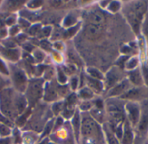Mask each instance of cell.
<instances>
[{
	"mask_svg": "<svg viewBox=\"0 0 148 144\" xmlns=\"http://www.w3.org/2000/svg\"><path fill=\"white\" fill-rule=\"evenodd\" d=\"M19 28H18V26H16V25H15V26H12L11 27V29L10 30V34L11 35V36H15V35H16L18 32H19Z\"/></svg>",
	"mask_w": 148,
	"mask_h": 144,
	"instance_id": "816d5d0a",
	"label": "cell"
},
{
	"mask_svg": "<svg viewBox=\"0 0 148 144\" xmlns=\"http://www.w3.org/2000/svg\"><path fill=\"white\" fill-rule=\"evenodd\" d=\"M106 143L102 127L96 123L88 112L82 113V127L79 144Z\"/></svg>",
	"mask_w": 148,
	"mask_h": 144,
	"instance_id": "6da1fadb",
	"label": "cell"
},
{
	"mask_svg": "<svg viewBox=\"0 0 148 144\" xmlns=\"http://www.w3.org/2000/svg\"><path fill=\"white\" fill-rule=\"evenodd\" d=\"M88 113L91 116V117L99 124L102 125L105 123H107V115H106L105 109H98L93 107Z\"/></svg>",
	"mask_w": 148,
	"mask_h": 144,
	"instance_id": "44dd1931",
	"label": "cell"
},
{
	"mask_svg": "<svg viewBox=\"0 0 148 144\" xmlns=\"http://www.w3.org/2000/svg\"><path fill=\"white\" fill-rule=\"evenodd\" d=\"M126 73H127V78L134 87H140L145 85L142 72L140 67L134 70L127 71Z\"/></svg>",
	"mask_w": 148,
	"mask_h": 144,
	"instance_id": "e0dca14e",
	"label": "cell"
},
{
	"mask_svg": "<svg viewBox=\"0 0 148 144\" xmlns=\"http://www.w3.org/2000/svg\"><path fill=\"white\" fill-rule=\"evenodd\" d=\"M19 25H20V27L21 28H23V29H27V28H29L30 27V24H29V23L27 21V20H25V19H23V18H21V19H19Z\"/></svg>",
	"mask_w": 148,
	"mask_h": 144,
	"instance_id": "681fc988",
	"label": "cell"
},
{
	"mask_svg": "<svg viewBox=\"0 0 148 144\" xmlns=\"http://www.w3.org/2000/svg\"><path fill=\"white\" fill-rule=\"evenodd\" d=\"M44 84L45 81L42 77H34L29 79L24 96L28 103V107L30 109L35 108L42 102L43 97Z\"/></svg>",
	"mask_w": 148,
	"mask_h": 144,
	"instance_id": "5b68a950",
	"label": "cell"
},
{
	"mask_svg": "<svg viewBox=\"0 0 148 144\" xmlns=\"http://www.w3.org/2000/svg\"><path fill=\"white\" fill-rule=\"evenodd\" d=\"M101 127H102L106 144H121L120 140L116 137L114 130L111 128V126L108 123H105L104 124H102Z\"/></svg>",
	"mask_w": 148,
	"mask_h": 144,
	"instance_id": "ffe728a7",
	"label": "cell"
},
{
	"mask_svg": "<svg viewBox=\"0 0 148 144\" xmlns=\"http://www.w3.org/2000/svg\"><path fill=\"white\" fill-rule=\"evenodd\" d=\"M122 8V3L120 1H110L106 10L110 12V13H113V14H115L117 12H119Z\"/></svg>",
	"mask_w": 148,
	"mask_h": 144,
	"instance_id": "836d02e7",
	"label": "cell"
},
{
	"mask_svg": "<svg viewBox=\"0 0 148 144\" xmlns=\"http://www.w3.org/2000/svg\"><path fill=\"white\" fill-rule=\"evenodd\" d=\"M49 144H56V143H51V142H50V143H49Z\"/></svg>",
	"mask_w": 148,
	"mask_h": 144,
	"instance_id": "9f6ffc18",
	"label": "cell"
},
{
	"mask_svg": "<svg viewBox=\"0 0 148 144\" xmlns=\"http://www.w3.org/2000/svg\"><path fill=\"white\" fill-rule=\"evenodd\" d=\"M148 13L147 1H136L126 4L123 8V15L130 25L132 30L138 37L140 36L142 22Z\"/></svg>",
	"mask_w": 148,
	"mask_h": 144,
	"instance_id": "7a4b0ae2",
	"label": "cell"
},
{
	"mask_svg": "<svg viewBox=\"0 0 148 144\" xmlns=\"http://www.w3.org/2000/svg\"><path fill=\"white\" fill-rule=\"evenodd\" d=\"M132 87L133 85L126 77L121 82H120L106 92V98H120Z\"/></svg>",
	"mask_w": 148,
	"mask_h": 144,
	"instance_id": "5bb4252c",
	"label": "cell"
},
{
	"mask_svg": "<svg viewBox=\"0 0 148 144\" xmlns=\"http://www.w3.org/2000/svg\"><path fill=\"white\" fill-rule=\"evenodd\" d=\"M0 144H13L11 137H5V138H2L0 137Z\"/></svg>",
	"mask_w": 148,
	"mask_h": 144,
	"instance_id": "f907efd6",
	"label": "cell"
},
{
	"mask_svg": "<svg viewBox=\"0 0 148 144\" xmlns=\"http://www.w3.org/2000/svg\"><path fill=\"white\" fill-rule=\"evenodd\" d=\"M43 80L45 82H49V81H52L54 79H56V68L53 67L52 65H49L46 67L44 73H43Z\"/></svg>",
	"mask_w": 148,
	"mask_h": 144,
	"instance_id": "4dcf8cb0",
	"label": "cell"
},
{
	"mask_svg": "<svg viewBox=\"0 0 148 144\" xmlns=\"http://www.w3.org/2000/svg\"><path fill=\"white\" fill-rule=\"evenodd\" d=\"M127 77V73L125 70H121L116 66H112L105 74L104 79V86H105V92L109 90L114 85L121 82L123 79Z\"/></svg>",
	"mask_w": 148,
	"mask_h": 144,
	"instance_id": "9c48e42d",
	"label": "cell"
},
{
	"mask_svg": "<svg viewBox=\"0 0 148 144\" xmlns=\"http://www.w3.org/2000/svg\"><path fill=\"white\" fill-rule=\"evenodd\" d=\"M120 98L126 102H135V103H140L141 102H143L144 100L148 98L147 88L145 85L140 86V87L133 86Z\"/></svg>",
	"mask_w": 148,
	"mask_h": 144,
	"instance_id": "8fae6325",
	"label": "cell"
},
{
	"mask_svg": "<svg viewBox=\"0 0 148 144\" xmlns=\"http://www.w3.org/2000/svg\"><path fill=\"white\" fill-rule=\"evenodd\" d=\"M62 68L63 71L65 72V74H66L68 76H69V77H70V76H74V75H76L75 73H76L77 68H76V66H75V65H74V64L67 63V64H65V65L62 66Z\"/></svg>",
	"mask_w": 148,
	"mask_h": 144,
	"instance_id": "b9f144b4",
	"label": "cell"
},
{
	"mask_svg": "<svg viewBox=\"0 0 148 144\" xmlns=\"http://www.w3.org/2000/svg\"><path fill=\"white\" fill-rule=\"evenodd\" d=\"M21 52L16 49H8L5 47L0 46V57L3 58L7 61L16 63L20 58Z\"/></svg>",
	"mask_w": 148,
	"mask_h": 144,
	"instance_id": "d6986e66",
	"label": "cell"
},
{
	"mask_svg": "<svg viewBox=\"0 0 148 144\" xmlns=\"http://www.w3.org/2000/svg\"><path fill=\"white\" fill-rule=\"evenodd\" d=\"M139 65H140V58L138 56H130L127 64H126V67H125V70L127 71H130V70H134L137 68H139Z\"/></svg>",
	"mask_w": 148,
	"mask_h": 144,
	"instance_id": "f546056e",
	"label": "cell"
},
{
	"mask_svg": "<svg viewBox=\"0 0 148 144\" xmlns=\"http://www.w3.org/2000/svg\"><path fill=\"white\" fill-rule=\"evenodd\" d=\"M135 130L131 126L129 122L126 119L123 123V134L121 140V144H134L135 138H136V133L134 131Z\"/></svg>",
	"mask_w": 148,
	"mask_h": 144,
	"instance_id": "9a60e30c",
	"label": "cell"
},
{
	"mask_svg": "<svg viewBox=\"0 0 148 144\" xmlns=\"http://www.w3.org/2000/svg\"><path fill=\"white\" fill-rule=\"evenodd\" d=\"M145 141H146L145 137H141V136L136 135V138H135V141H134V144H144Z\"/></svg>",
	"mask_w": 148,
	"mask_h": 144,
	"instance_id": "f5cc1de1",
	"label": "cell"
},
{
	"mask_svg": "<svg viewBox=\"0 0 148 144\" xmlns=\"http://www.w3.org/2000/svg\"><path fill=\"white\" fill-rule=\"evenodd\" d=\"M69 86L72 92H75L80 87V77L77 75H74L69 79Z\"/></svg>",
	"mask_w": 148,
	"mask_h": 144,
	"instance_id": "d590c367",
	"label": "cell"
},
{
	"mask_svg": "<svg viewBox=\"0 0 148 144\" xmlns=\"http://www.w3.org/2000/svg\"><path fill=\"white\" fill-rule=\"evenodd\" d=\"M14 127L9 126L4 123H0V137L5 138V137H10L11 136L12 134V130Z\"/></svg>",
	"mask_w": 148,
	"mask_h": 144,
	"instance_id": "8d00e7d4",
	"label": "cell"
},
{
	"mask_svg": "<svg viewBox=\"0 0 148 144\" xmlns=\"http://www.w3.org/2000/svg\"><path fill=\"white\" fill-rule=\"evenodd\" d=\"M9 70L11 88H13L17 92L24 94L29 82L27 73L21 66L16 65L14 63L9 65Z\"/></svg>",
	"mask_w": 148,
	"mask_h": 144,
	"instance_id": "52a82bcc",
	"label": "cell"
},
{
	"mask_svg": "<svg viewBox=\"0 0 148 144\" xmlns=\"http://www.w3.org/2000/svg\"><path fill=\"white\" fill-rule=\"evenodd\" d=\"M15 95L16 90L11 87L0 91V113L13 123L17 117Z\"/></svg>",
	"mask_w": 148,
	"mask_h": 144,
	"instance_id": "8992f818",
	"label": "cell"
},
{
	"mask_svg": "<svg viewBox=\"0 0 148 144\" xmlns=\"http://www.w3.org/2000/svg\"><path fill=\"white\" fill-rule=\"evenodd\" d=\"M140 118L136 128V135L145 137L148 134V98L140 103Z\"/></svg>",
	"mask_w": 148,
	"mask_h": 144,
	"instance_id": "7c38bea8",
	"label": "cell"
},
{
	"mask_svg": "<svg viewBox=\"0 0 148 144\" xmlns=\"http://www.w3.org/2000/svg\"><path fill=\"white\" fill-rule=\"evenodd\" d=\"M53 117L54 116L51 113L50 108H49L47 103L41 102L32 109L31 115L27 123L21 130L33 131L40 135L46 123Z\"/></svg>",
	"mask_w": 148,
	"mask_h": 144,
	"instance_id": "3957f363",
	"label": "cell"
},
{
	"mask_svg": "<svg viewBox=\"0 0 148 144\" xmlns=\"http://www.w3.org/2000/svg\"><path fill=\"white\" fill-rule=\"evenodd\" d=\"M56 82L59 84H67V83L69 82V77L68 76L65 74V72L63 71L62 66H56Z\"/></svg>",
	"mask_w": 148,
	"mask_h": 144,
	"instance_id": "83f0119b",
	"label": "cell"
},
{
	"mask_svg": "<svg viewBox=\"0 0 148 144\" xmlns=\"http://www.w3.org/2000/svg\"><path fill=\"white\" fill-rule=\"evenodd\" d=\"M144 144H148V142H147V140L145 141V143H144Z\"/></svg>",
	"mask_w": 148,
	"mask_h": 144,
	"instance_id": "11a10c76",
	"label": "cell"
},
{
	"mask_svg": "<svg viewBox=\"0 0 148 144\" xmlns=\"http://www.w3.org/2000/svg\"><path fill=\"white\" fill-rule=\"evenodd\" d=\"M57 92L59 98H66L72 91L69 86V84H57Z\"/></svg>",
	"mask_w": 148,
	"mask_h": 144,
	"instance_id": "d6a6232c",
	"label": "cell"
},
{
	"mask_svg": "<svg viewBox=\"0 0 148 144\" xmlns=\"http://www.w3.org/2000/svg\"><path fill=\"white\" fill-rule=\"evenodd\" d=\"M140 70H141L143 79H144V84H145V86L147 88L148 90V67L146 64H143L140 67Z\"/></svg>",
	"mask_w": 148,
	"mask_h": 144,
	"instance_id": "c3c4849f",
	"label": "cell"
},
{
	"mask_svg": "<svg viewBox=\"0 0 148 144\" xmlns=\"http://www.w3.org/2000/svg\"><path fill=\"white\" fill-rule=\"evenodd\" d=\"M76 94L80 101H92L95 98V94L87 86L79 89Z\"/></svg>",
	"mask_w": 148,
	"mask_h": 144,
	"instance_id": "603a6c76",
	"label": "cell"
},
{
	"mask_svg": "<svg viewBox=\"0 0 148 144\" xmlns=\"http://www.w3.org/2000/svg\"><path fill=\"white\" fill-rule=\"evenodd\" d=\"M11 87L10 79L9 76H5L2 74H0V91Z\"/></svg>",
	"mask_w": 148,
	"mask_h": 144,
	"instance_id": "ee69618b",
	"label": "cell"
},
{
	"mask_svg": "<svg viewBox=\"0 0 148 144\" xmlns=\"http://www.w3.org/2000/svg\"><path fill=\"white\" fill-rule=\"evenodd\" d=\"M78 23V20H77V16L75 15L74 13H69L63 20V26L66 28H70L75 24Z\"/></svg>",
	"mask_w": 148,
	"mask_h": 144,
	"instance_id": "1f68e13d",
	"label": "cell"
},
{
	"mask_svg": "<svg viewBox=\"0 0 148 144\" xmlns=\"http://www.w3.org/2000/svg\"><path fill=\"white\" fill-rule=\"evenodd\" d=\"M0 74L9 76H10V70H9V65L4 62L3 58L0 57Z\"/></svg>",
	"mask_w": 148,
	"mask_h": 144,
	"instance_id": "bcb514c9",
	"label": "cell"
},
{
	"mask_svg": "<svg viewBox=\"0 0 148 144\" xmlns=\"http://www.w3.org/2000/svg\"><path fill=\"white\" fill-rule=\"evenodd\" d=\"M85 73H86V75H88V76H90V77H92L94 79H96V80H100V81L104 82L105 74L99 68H97V67H95V66H88L86 68Z\"/></svg>",
	"mask_w": 148,
	"mask_h": 144,
	"instance_id": "cb8c5ba5",
	"label": "cell"
},
{
	"mask_svg": "<svg viewBox=\"0 0 148 144\" xmlns=\"http://www.w3.org/2000/svg\"><path fill=\"white\" fill-rule=\"evenodd\" d=\"M140 34L142 35V37L144 38L147 45H148V13L146 15L142 24L140 28Z\"/></svg>",
	"mask_w": 148,
	"mask_h": 144,
	"instance_id": "74e56055",
	"label": "cell"
},
{
	"mask_svg": "<svg viewBox=\"0 0 148 144\" xmlns=\"http://www.w3.org/2000/svg\"><path fill=\"white\" fill-rule=\"evenodd\" d=\"M49 138L51 143L56 144H77L69 121H66L64 124L60 129L54 131Z\"/></svg>",
	"mask_w": 148,
	"mask_h": 144,
	"instance_id": "ba28073f",
	"label": "cell"
},
{
	"mask_svg": "<svg viewBox=\"0 0 148 144\" xmlns=\"http://www.w3.org/2000/svg\"><path fill=\"white\" fill-rule=\"evenodd\" d=\"M63 36H64V31L62 29H60V28H56L55 30H52L50 37H51V40L57 42L59 39L62 38Z\"/></svg>",
	"mask_w": 148,
	"mask_h": 144,
	"instance_id": "f6af8a7d",
	"label": "cell"
},
{
	"mask_svg": "<svg viewBox=\"0 0 148 144\" xmlns=\"http://www.w3.org/2000/svg\"><path fill=\"white\" fill-rule=\"evenodd\" d=\"M64 106H65V103L62 100H58V101L53 103L50 107V110H51L53 116L56 117V116H61V114L64 109Z\"/></svg>",
	"mask_w": 148,
	"mask_h": 144,
	"instance_id": "484cf974",
	"label": "cell"
},
{
	"mask_svg": "<svg viewBox=\"0 0 148 144\" xmlns=\"http://www.w3.org/2000/svg\"><path fill=\"white\" fill-rule=\"evenodd\" d=\"M147 142H148V134H147Z\"/></svg>",
	"mask_w": 148,
	"mask_h": 144,
	"instance_id": "680465c9",
	"label": "cell"
},
{
	"mask_svg": "<svg viewBox=\"0 0 148 144\" xmlns=\"http://www.w3.org/2000/svg\"><path fill=\"white\" fill-rule=\"evenodd\" d=\"M54 123H55V117L50 119L46 123L42 133L40 134V139H43V138H47L50 136V135L53 133V130H54Z\"/></svg>",
	"mask_w": 148,
	"mask_h": 144,
	"instance_id": "4316f807",
	"label": "cell"
},
{
	"mask_svg": "<svg viewBox=\"0 0 148 144\" xmlns=\"http://www.w3.org/2000/svg\"><path fill=\"white\" fill-rule=\"evenodd\" d=\"M50 143V140L49 137L47 138H43V139H40L36 144H49Z\"/></svg>",
	"mask_w": 148,
	"mask_h": 144,
	"instance_id": "db71d44e",
	"label": "cell"
},
{
	"mask_svg": "<svg viewBox=\"0 0 148 144\" xmlns=\"http://www.w3.org/2000/svg\"><path fill=\"white\" fill-rule=\"evenodd\" d=\"M71 124V128L73 130L75 138L76 141V143L79 144L80 142V134H81V127H82V113L77 109L75 115L69 121Z\"/></svg>",
	"mask_w": 148,
	"mask_h": 144,
	"instance_id": "ac0fdd59",
	"label": "cell"
},
{
	"mask_svg": "<svg viewBox=\"0 0 148 144\" xmlns=\"http://www.w3.org/2000/svg\"><path fill=\"white\" fill-rule=\"evenodd\" d=\"M125 112L127 120L129 122L131 126L136 130L140 118V103L135 102H126Z\"/></svg>",
	"mask_w": 148,
	"mask_h": 144,
	"instance_id": "30bf717a",
	"label": "cell"
},
{
	"mask_svg": "<svg viewBox=\"0 0 148 144\" xmlns=\"http://www.w3.org/2000/svg\"><path fill=\"white\" fill-rule=\"evenodd\" d=\"M45 53L40 49H35L33 50V58L35 63H41L45 59Z\"/></svg>",
	"mask_w": 148,
	"mask_h": 144,
	"instance_id": "7bdbcfd3",
	"label": "cell"
},
{
	"mask_svg": "<svg viewBox=\"0 0 148 144\" xmlns=\"http://www.w3.org/2000/svg\"><path fill=\"white\" fill-rule=\"evenodd\" d=\"M93 107H94L93 100L92 101H80L77 109L80 110L81 113H86V112H89Z\"/></svg>",
	"mask_w": 148,
	"mask_h": 144,
	"instance_id": "e575fe53",
	"label": "cell"
},
{
	"mask_svg": "<svg viewBox=\"0 0 148 144\" xmlns=\"http://www.w3.org/2000/svg\"><path fill=\"white\" fill-rule=\"evenodd\" d=\"M56 80V79H54V80L49 81V82H45L42 102L47 104L53 103L60 99L59 96H58V92H57L58 83Z\"/></svg>",
	"mask_w": 148,
	"mask_h": 144,
	"instance_id": "4fadbf2b",
	"label": "cell"
},
{
	"mask_svg": "<svg viewBox=\"0 0 148 144\" xmlns=\"http://www.w3.org/2000/svg\"><path fill=\"white\" fill-rule=\"evenodd\" d=\"M85 86L89 88L95 95H101L102 92L105 91L104 82L94 79L85 73Z\"/></svg>",
	"mask_w": 148,
	"mask_h": 144,
	"instance_id": "2e32d148",
	"label": "cell"
},
{
	"mask_svg": "<svg viewBox=\"0 0 148 144\" xmlns=\"http://www.w3.org/2000/svg\"><path fill=\"white\" fill-rule=\"evenodd\" d=\"M146 65H147V67H148V59H147V63Z\"/></svg>",
	"mask_w": 148,
	"mask_h": 144,
	"instance_id": "6f0895ef",
	"label": "cell"
},
{
	"mask_svg": "<svg viewBox=\"0 0 148 144\" xmlns=\"http://www.w3.org/2000/svg\"><path fill=\"white\" fill-rule=\"evenodd\" d=\"M11 139L13 144H21L22 143V130L16 127H14L12 130Z\"/></svg>",
	"mask_w": 148,
	"mask_h": 144,
	"instance_id": "ab89813d",
	"label": "cell"
},
{
	"mask_svg": "<svg viewBox=\"0 0 148 144\" xmlns=\"http://www.w3.org/2000/svg\"><path fill=\"white\" fill-rule=\"evenodd\" d=\"M126 101L121 98H107L105 100V111L107 115V123L114 129L121 123L125 122Z\"/></svg>",
	"mask_w": 148,
	"mask_h": 144,
	"instance_id": "277c9868",
	"label": "cell"
},
{
	"mask_svg": "<svg viewBox=\"0 0 148 144\" xmlns=\"http://www.w3.org/2000/svg\"><path fill=\"white\" fill-rule=\"evenodd\" d=\"M68 58H69V63L74 64L75 66H81L83 63L82 58L80 57L79 54L77 53V51L75 50L69 49V50L68 51Z\"/></svg>",
	"mask_w": 148,
	"mask_h": 144,
	"instance_id": "d4e9b609",
	"label": "cell"
},
{
	"mask_svg": "<svg viewBox=\"0 0 148 144\" xmlns=\"http://www.w3.org/2000/svg\"><path fill=\"white\" fill-rule=\"evenodd\" d=\"M82 28V23H78L77 24L70 27V28H68L65 31H64V36H63V38H66V39H69V38H71L75 36H76V34L80 31Z\"/></svg>",
	"mask_w": 148,
	"mask_h": 144,
	"instance_id": "f1b7e54d",
	"label": "cell"
},
{
	"mask_svg": "<svg viewBox=\"0 0 148 144\" xmlns=\"http://www.w3.org/2000/svg\"><path fill=\"white\" fill-rule=\"evenodd\" d=\"M129 57H130V56H125V55L120 56L116 59V61L114 62V66L120 68L121 70H125V67H126V64H127V63Z\"/></svg>",
	"mask_w": 148,
	"mask_h": 144,
	"instance_id": "60d3db41",
	"label": "cell"
},
{
	"mask_svg": "<svg viewBox=\"0 0 148 144\" xmlns=\"http://www.w3.org/2000/svg\"><path fill=\"white\" fill-rule=\"evenodd\" d=\"M40 140V135L33 131L22 130V143L21 144H36Z\"/></svg>",
	"mask_w": 148,
	"mask_h": 144,
	"instance_id": "7402d4cb",
	"label": "cell"
},
{
	"mask_svg": "<svg viewBox=\"0 0 148 144\" xmlns=\"http://www.w3.org/2000/svg\"><path fill=\"white\" fill-rule=\"evenodd\" d=\"M104 144H106V143H104Z\"/></svg>",
	"mask_w": 148,
	"mask_h": 144,
	"instance_id": "91938a15",
	"label": "cell"
},
{
	"mask_svg": "<svg viewBox=\"0 0 148 144\" xmlns=\"http://www.w3.org/2000/svg\"><path fill=\"white\" fill-rule=\"evenodd\" d=\"M42 25H41V23H35V24H33V25H31L30 27H29V35H31V36H37L38 35V33L40 32V30H41V29H42Z\"/></svg>",
	"mask_w": 148,
	"mask_h": 144,
	"instance_id": "7dc6e473",
	"label": "cell"
},
{
	"mask_svg": "<svg viewBox=\"0 0 148 144\" xmlns=\"http://www.w3.org/2000/svg\"><path fill=\"white\" fill-rule=\"evenodd\" d=\"M52 30H53V28L50 25H47V26L42 27V29H41L40 32L38 33V35L36 36V37L39 38V39L48 38V37H49L51 36Z\"/></svg>",
	"mask_w": 148,
	"mask_h": 144,
	"instance_id": "f35d334b",
	"label": "cell"
}]
</instances>
